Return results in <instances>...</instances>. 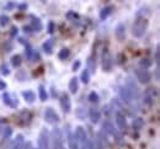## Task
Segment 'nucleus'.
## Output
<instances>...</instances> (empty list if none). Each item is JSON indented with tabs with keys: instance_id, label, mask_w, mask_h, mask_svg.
I'll return each mask as SVG.
<instances>
[{
	"instance_id": "nucleus-6",
	"label": "nucleus",
	"mask_w": 160,
	"mask_h": 149,
	"mask_svg": "<svg viewBox=\"0 0 160 149\" xmlns=\"http://www.w3.org/2000/svg\"><path fill=\"white\" fill-rule=\"evenodd\" d=\"M44 120H46L48 123H51V124H56V123L59 122V116L56 113V111H54L53 109L48 107V109H46V111H44Z\"/></svg>"
},
{
	"instance_id": "nucleus-15",
	"label": "nucleus",
	"mask_w": 160,
	"mask_h": 149,
	"mask_svg": "<svg viewBox=\"0 0 160 149\" xmlns=\"http://www.w3.org/2000/svg\"><path fill=\"white\" fill-rule=\"evenodd\" d=\"M115 35H116V37H117L118 41L125 39V37H126V27H125V25L120 24V25L116 27V30H115Z\"/></svg>"
},
{
	"instance_id": "nucleus-18",
	"label": "nucleus",
	"mask_w": 160,
	"mask_h": 149,
	"mask_svg": "<svg viewBox=\"0 0 160 149\" xmlns=\"http://www.w3.org/2000/svg\"><path fill=\"white\" fill-rule=\"evenodd\" d=\"M89 117H90L91 122L96 123V122H98V120L101 117V113H100V111L97 109H90L89 110Z\"/></svg>"
},
{
	"instance_id": "nucleus-40",
	"label": "nucleus",
	"mask_w": 160,
	"mask_h": 149,
	"mask_svg": "<svg viewBox=\"0 0 160 149\" xmlns=\"http://www.w3.org/2000/svg\"><path fill=\"white\" fill-rule=\"evenodd\" d=\"M24 30H25V31H27V32H31L30 30H32V27L31 26H25V27H24Z\"/></svg>"
},
{
	"instance_id": "nucleus-13",
	"label": "nucleus",
	"mask_w": 160,
	"mask_h": 149,
	"mask_svg": "<svg viewBox=\"0 0 160 149\" xmlns=\"http://www.w3.org/2000/svg\"><path fill=\"white\" fill-rule=\"evenodd\" d=\"M61 106H62V110L65 113L70 112V110H71V102H70V99H69L68 94H63L61 96Z\"/></svg>"
},
{
	"instance_id": "nucleus-7",
	"label": "nucleus",
	"mask_w": 160,
	"mask_h": 149,
	"mask_svg": "<svg viewBox=\"0 0 160 149\" xmlns=\"http://www.w3.org/2000/svg\"><path fill=\"white\" fill-rule=\"evenodd\" d=\"M112 65H113L112 57H111V54L107 52V49H105V51H103V56H102V68H103V70L110 72L111 68H112Z\"/></svg>"
},
{
	"instance_id": "nucleus-14",
	"label": "nucleus",
	"mask_w": 160,
	"mask_h": 149,
	"mask_svg": "<svg viewBox=\"0 0 160 149\" xmlns=\"http://www.w3.org/2000/svg\"><path fill=\"white\" fill-rule=\"evenodd\" d=\"M66 141H68V146H69V149H79V142L76 141V138H75L74 133H71V132H68Z\"/></svg>"
},
{
	"instance_id": "nucleus-21",
	"label": "nucleus",
	"mask_w": 160,
	"mask_h": 149,
	"mask_svg": "<svg viewBox=\"0 0 160 149\" xmlns=\"http://www.w3.org/2000/svg\"><path fill=\"white\" fill-rule=\"evenodd\" d=\"M31 27L33 31H41L42 30V24L39 21V19H36V17H32V21H31Z\"/></svg>"
},
{
	"instance_id": "nucleus-43",
	"label": "nucleus",
	"mask_w": 160,
	"mask_h": 149,
	"mask_svg": "<svg viewBox=\"0 0 160 149\" xmlns=\"http://www.w3.org/2000/svg\"><path fill=\"white\" fill-rule=\"evenodd\" d=\"M41 1H43V2H44V1H46V0H41Z\"/></svg>"
},
{
	"instance_id": "nucleus-33",
	"label": "nucleus",
	"mask_w": 160,
	"mask_h": 149,
	"mask_svg": "<svg viewBox=\"0 0 160 149\" xmlns=\"http://www.w3.org/2000/svg\"><path fill=\"white\" fill-rule=\"evenodd\" d=\"M9 24V17L6 15H1L0 16V25L1 26H6Z\"/></svg>"
},
{
	"instance_id": "nucleus-17",
	"label": "nucleus",
	"mask_w": 160,
	"mask_h": 149,
	"mask_svg": "<svg viewBox=\"0 0 160 149\" xmlns=\"http://www.w3.org/2000/svg\"><path fill=\"white\" fill-rule=\"evenodd\" d=\"M132 127H133V129H135V131H140V129L144 127V120H143L142 117L134 118L133 122H132Z\"/></svg>"
},
{
	"instance_id": "nucleus-41",
	"label": "nucleus",
	"mask_w": 160,
	"mask_h": 149,
	"mask_svg": "<svg viewBox=\"0 0 160 149\" xmlns=\"http://www.w3.org/2000/svg\"><path fill=\"white\" fill-rule=\"evenodd\" d=\"M22 149H32L31 148V144H30V143H27L26 146H24V147H22Z\"/></svg>"
},
{
	"instance_id": "nucleus-28",
	"label": "nucleus",
	"mask_w": 160,
	"mask_h": 149,
	"mask_svg": "<svg viewBox=\"0 0 160 149\" xmlns=\"http://www.w3.org/2000/svg\"><path fill=\"white\" fill-rule=\"evenodd\" d=\"M98 100H100V97H98V95L96 94L95 91H93V93H90L89 94V101L90 102H98Z\"/></svg>"
},
{
	"instance_id": "nucleus-26",
	"label": "nucleus",
	"mask_w": 160,
	"mask_h": 149,
	"mask_svg": "<svg viewBox=\"0 0 160 149\" xmlns=\"http://www.w3.org/2000/svg\"><path fill=\"white\" fill-rule=\"evenodd\" d=\"M38 93H39V99H41V101H46V100H47V93H46V89H44L43 85H39Z\"/></svg>"
},
{
	"instance_id": "nucleus-36",
	"label": "nucleus",
	"mask_w": 160,
	"mask_h": 149,
	"mask_svg": "<svg viewBox=\"0 0 160 149\" xmlns=\"http://www.w3.org/2000/svg\"><path fill=\"white\" fill-rule=\"evenodd\" d=\"M48 32L49 34H53L54 32V22H52V21L48 24Z\"/></svg>"
},
{
	"instance_id": "nucleus-39",
	"label": "nucleus",
	"mask_w": 160,
	"mask_h": 149,
	"mask_svg": "<svg viewBox=\"0 0 160 149\" xmlns=\"http://www.w3.org/2000/svg\"><path fill=\"white\" fill-rule=\"evenodd\" d=\"M5 88H6V84H5V83H4V81L0 79V90H4Z\"/></svg>"
},
{
	"instance_id": "nucleus-37",
	"label": "nucleus",
	"mask_w": 160,
	"mask_h": 149,
	"mask_svg": "<svg viewBox=\"0 0 160 149\" xmlns=\"http://www.w3.org/2000/svg\"><path fill=\"white\" fill-rule=\"evenodd\" d=\"M79 67H80V62H79V61H76V62L73 64V70H78V69H79Z\"/></svg>"
},
{
	"instance_id": "nucleus-11",
	"label": "nucleus",
	"mask_w": 160,
	"mask_h": 149,
	"mask_svg": "<svg viewBox=\"0 0 160 149\" xmlns=\"http://www.w3.org/2000/svg\"><path fill=\"white\" fill-rule=\"evenodd\" d=\"M2 99H4V102H5L7 106L12 107V109H16L17 105H19L17 99H15V97H14L11 94H9V93H4V94H2Z\"/></svg>"
},
{
	"instance_id": "nucleus-19",
	"label": "nucleus",
	"mask_w": 160,
	"mask_h": 149,
	"mask_svg": "<svg viewBox=\"0 0 160 149\" xmlns=\"http://www.w3.org/2000/svg\"><path fill=\"white\" fill-rule=\"evenodd\" d=\"M112 10H113V6H106V7H103L101 11H100V19L101 20H105V19H107L108 17V15L112 12Z\"/></svg>"
},
{
	"instance_id": "nucleus-16",
	"label": "nucleus",
	"mask_w": 160,
	"mask_h": 149,
	"mask_svg": "<svg viewBox=\"0 0 160 149\" xmlns=\"http://www.w3.org/2000/svg\"><path fill=\"white\" fill-rule=\"evenodd\" d=\"M79 90V80L78 78H71L69 81V91L71 94H75Z\"/></svg>"
},
{
	"instance_id": "nucleus-22",
	"label": "nucleus",
	"mask_w": 160,
	"mask_h": 149,
	"mask_svg": "<svg viewBox=\"0 0 160 149\" xmlns=\"http://www.w3.org/2000/svg\"><path fill=\"white\" fill-rule=\"evenodd\" d=\"M43 49L47 54H52V51H53V41L52 39H48L43 43Z\"/></svg>"
},
{
	"instance_id": "nucleus-24",
	"label": "nucleus",
	"mask_w": 160,
	"mask_h": 149,
	"mask_svg": "<svg viewBox=\"0 0 160 149\" xmlns=\"http://www.w3.org/2000/svg\"><path fill=\"white\" fill-rule=\"evenodd\" d=\"M69 56H70V51H69L68 48H63V49L59 51V53H58V58L62 59V61H65Z\"/></svg>"
},
{
	"instance_id": "nucleus-31",
	"label": "nucleus",
	"mask_w": 160,
	"mask_h": 149,
	"mask_svg": "<svg viewBox=\"0 0 160 149\" xmlns=\"http://www.w3.org/2000/svg\"><path fill=\"white\" fill-rule=\"evenodd\" d=\"M20 116L22 117L21 120H24L25 122H29V121H30V118H31V116H30V112H27V111H22L21 113H20Z\"/></svg>"
},
{
	"instance_id": "nucleus-30",
	"label": "nucleus",
	"mask_w": 160,
	"mask_h": 149,
	"mask_svg": "<svg viewBox=\"0 0 160 149\" xmlns=\"http://www.w3.org/2000/svg\"><path fill=\"white\" fill-rule=\"evenodd\" d=\"M139 64H140V67H142V68H145V69H147L148 67H150V65H152V62H150L149 59H142V61L139 62Z\"/></svg>"
},
{
	"instance_id": "nucleus-2",
	"label": "nucleus",
	"mask_w": 160,
	"mask_h": 149,
	"mask_svg": "<svg viewBox=\"0 0 160 149\" xmlns=\"http://www.w3.org/2000/svg\"><path fill=\"white\" fill-rule=\"evenodd\" d=\"M157 99H158V89L157 88H154V86H152V88H148L147 90H145V93H144V97H143V102H144V105H147V106H153L154 104H155V101H157Z\"/></svg>"
},
{
	"instance_id": "nucleus-8",
	"label": "nucleus",
	"mask_w": 160,
	"mask_h": 149,
	"mask_svg": "<svg viewBox=\"0 0 160 149\" xmlns=\"http://www.w3.org/2000/svg\"><path fill=\"white\" fill-rule=\"evenodd\" d=\"M38 149H49V137L47 131H42L38 137Z\"/></svg>"
},
{
	"instance_id": "nucleus-29",
	"label": "nucleus",
	"mask_w": 160,
	"mask_h": 149,
	"mask_svg": "<svg viewBox=\"0 0 160 149\" xmlns=\"http://www.w3.org/2000/svg\"><path fill=\"white\" fill-rule=\"evenodd\" d=\"M11 134H12V129H11L10 127H5V128L2 129V137H4V138H9Z\"/></svg>"
},
{
	"instance_id": "nucleus-10",
	"label": "nucleus",
	"mask_w": 160,
	"mask_h": 149,
	"mask_svg": "<svg viewBox=\"0 0 160 149\" xmlns=\"http://www.w3.org/2000/svg\"><path fill=\"white\" fill-rule=\"evenodd\" d=\"M116 123L120 128V131H127V120H126V116L125 113H122L121 111L116 112Z\"/></svg>"
},
{
	"instance_id": "nucleus-9",
	"label": "nucleus",
	"mask_w": 160,
	"mask_h": 149,
	"mask_svg": "<svg viewBox=\"0 0 160 149\" xmlns=\"http://www.w3.org/2000/svg\"><path fill=\"white\" fill-rule=\"evenodd\" d=\"M120 96H121L122 101H123L125 104H127V105H130L133 101H135L134 97H133V95L130 94V91L128 90L126 86H123V88L120 89Z\"/></svg>"
},
{
	"instance_id": "nucleus-25",
	"label": "nucleus",
	"mask_w": 160,
	"mask_h": 149,
	"mask_svg": "<svg viewBox=\"0 0 160 149\" xmlns=\"http://www.w3.org/2000/svg\"><path fill=\"white\" fill-rule=\"evenodd\" d=\"M21 63H22V61H21V56L16 54V56H14V57L11 58V64H12L14 67H20V65H21Z\"/></svg>"
},
{
	"instance_id": "nucleus-5",
	"label": "nucleus",
	"mask_w": 160,
	"mask_h": 149,
	"mask_svg": "<svg viewBox=\"0 0 160 149\" xmlns=\"http://www.w3.org/2000/svg\"><path fill=\"white\" fill-rule=\"evenodd\" d=\"M53 149H64L63 136L59 128L53 129Z\"/></svg>"
},
{
	"instance_id": "nucleus-20",
	"label": "nucleus",
	"mask_w": 160,
	"mask_h": 149,
	"mask_svg": "<svg viewBox=\"0 0 160 149\" xmlns=\"http://www.w3.org/2000/svg\"><path fill=\"white\" fill-rule=\"evenodd\" d=\"M22 96H24V99H25L27 102H30V104H32V102L34 101V99H36L34 93L31 91V90H26V91H24V93H22Z\"/></svg>"
},
{
	"instance_id": "nucleus-34",
	"label": "nucleus",
	"mask_w": 160,
	"mask_h": 149,
	"mask_svg": "<svg viewBox=\"0 0 160 149\" xmlns=\"http://www.w3.org/2000/svg\"><path fill=\"white\" fill-rule=\"evenodd\" d=\"M66 17H68V19H74V20H75V19H78L79 16H78V14H75V12H73V11H69V12L66 14Z\"/></svg>"
},
{
	"instance_id": "nucleus-35",
	"label": "nucleus",
	"mask_w": 160,
	"mask_h": 149,
	"mask_svg": "<svg viewBox=\"0 0 160 149\" xmlns=\"http://www.w3.org/2000/svg\"><path fill=\"white\" fill-rule=\"evenodd\" d=\"M10 31H11V32H10V35H11V37H15V36L17 35V31H19V30H17V27H16V26H12Z\"/></svg>"
},
{
	"instance_id": "nucleus-1",
	"label": "nucleus",
	"mask_w": 160,
	"mask_h": 149,
	"mask_svg": "<svg viewBox=\"0 0 160 149\" xmlns=\"http://www.w3.org/2000/svg\"><path fill=\"white\" fill-rule=\"evenodd\" d=\"M147 27H148V20L143 16H138L134 21V25H133V36L134 37H142L145 31H147Z\"/></svg>"
},
{
	"instance_id": "nucleus-27",
	"label": "nucleus",
	"mask_w": 160,
	"mask_h": 149,
	"mask_svg": "<svg viewBox=\"0 0 160 149\" xmlns=\"http://www.w3.org/2000/svg\"><path fill=\"white\" fill-rule=\"evenodd\" d=\"M80 79H81V81H83L84 84H88L89 80H90V73H89V70H84V72L81 73Z\"/></svg>"
},
{
	"instance_id": "nucleus-12",
	"label": "nucleus",
	"mask_w": 160,
	"mask_h": 149,
	"mask_svg": "<svg viewBox=\"0 0 160 149\" xmlns=\"http://www.w3.org/2000/svg\"><path fill=\"white\" fill-rule=\"evenodd\" d=\"M74 136H75L76 141H78V142H80V143H85V142L88 141V134H86V131H85L83 127H80V126H79V127H76Z\"/></svg>"
},
{
	"instance_id": "nucleus-4",
	"label": "nucleus",
	"mask_w": 160,
	"mask_h": 149,
	"mask_svg": "<svg viewBox=\"0 0 160 149\" xmlns=\"http://www.w3.org/2000/svg\"><path fill=\"white\" fill-rule=\"evenodd\" d=\"M135 76H137V80L140 84H148L152 80V75L148 72V69H145V68L137 69L135 70Z\"/></svg>"
},
{
	"instance_id": "nucleus-38",
	"label": "nucleus",
	"mask_w": 160,
	"mask_h": 149,
	"mask_svg": "<svg viewBox=\"0 0 160 149\" xmlns=\"http://www.w3.org/2000/svg\"><path fill=\"white\" fill-rule=\"evenodd\" d=\"M155 62H157V64H159V47L155 51Z\"/></svg>"
},
{
	"instance_id": "nucleus-42",
	"label": "nucleus",
	"mask_w": 160,
	"mask_h": 149,
	"mask_svg": "<svg viewBox=\"0 0 160 149\" xmlns=\"http://www.w3.org/2000/svg\"><path fill=\"white\" fill-rule=\"evenodd\" d=\"M26 7H27V5H25V4L24 5H20V9H26Z\"/></svg>"
},
{
	"instance_id": "nucleus-23",
	"label": "nucleus",
	"mask_w": 160,
	"mask_h": 149,
	"mask_svg": "<svg viewBox=\"0 0 160 149\" xmlns=\"http://www.w3.org/2000/svg\"><path fill=\"white\" fill-rule=\"evenodd\" d=\"M88 68H89V70L95 72V69H96V59H95V57H94V56L89 57V59H88Z\"/></svg>"
},
{
	"instance_id": "nucleus-3",
	"label": "nucleus",
	"mask_w": 160,
	"mask_h": 149,
	"mask_svg": "<svg viewBox=\"0 0 160 149\" xmlns=\"http://www.w3.org/2000/svg\"><path fill=\"white\" fill-rule=\"evenodd\" d=\"M102 128H103V132H105V133H108V134L113 136V137H115V139H117V142H121L122 137H121L120 132L115 128V126H113L110 121H105V122H103V124H102Z\"/></svg>"
},
{
	"instance_id": "nucleus-32",
	"label": "nucleus",
	"mask_w": 160,
	"mask_h": 149,
	"mask_svg": "<svg viewBox=\"0 0 160 149\" xmlns=\"http://www.w3.org/2000/svg\"><path fill=\"white\" fill-rule=\"evenodd\" d=\"M0 73L2 75L10 74V70H9V68L6 67V64H1V65H0Z\"/></svg>"
}]
</instances>
